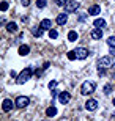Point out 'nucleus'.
I'll return each mask as SVG.
<instances>
[{"instance_id":"1","label":"nucleus","mask_w":115,"mask_h":121,"mask_svg":"<svg viewBox=\"0 0 115 121\" xmlns=\"http://www.w3.org/2000/svg\"><path fill=\"white\" fill-rule=\"evenodd\" d=\"M32 74H33V69H32L30 66H28V68H25V69H24V71H22V72H21V74L18 76V80H16V82H18L19 85H22V83H25V82L28 80L30 77H32Z\"/></svg>"},{"instance_id":"2","label":"nucleus","mask_w":115,"mask_h":121,"mask_svg":"<svg viewBox=\"0 0 115 121\" xmlns=\"http://www.w3.org/2000/svg\"><path fill=\"white\" fill-rule=\"evenodd\" d=\"M95 90H96V83H95V82H90V80L84 82L82 86H80V93L85 94V96H87V94H92Z\"/></svg>"},{"instance_id":"3","label":"nucleus","mask_w":115,"mask_h":121,"mask_svg":"<svg viewBox=\"0 0 115 121\" xmlns=\"http://www.w3.org/2000/svg\"><path fill=\"white\" fill-rule=\"evenodd\" d=\"M28 102H30V99L27 98V96H18L16 98V101H14V105L18 108H24L28 105Z\"/></svg>"},{"instance_id":"4","label":"nucleus","mask_w":115,"mask_h":121,"mask_svg":"<svg viewBox=\"0 0 115 121\" xmlns=\"http://www.w3.org/2000/svg\"><path fill=\"white\" fill-rule=\"evenodd\" d=\"M98 66L99 68H110L112 66V58L110 57H102V58H99L98 60Z\"/></svg>"},{"instance_id":"5","label":"nucleus","mask_w":115,"mask_h":121,"mask_svg":"<svg viewBox=\"0 0 115 121\" xmlns=\"http://www.w3.org/2000/svg\"><path fill=\"white\" fill-rule=\"evenodd\" d=\"M77 8H79V3H77L76 0H69V2L65 5V11H66V13H74Z\"/></svg>"},{"instance_id":"6","label":"nucleus","mask_w":115,"mask_h":121,"mask_svg":"<svg viewBox=\"0 0 115 121\" xmlns=\"http://www.w3.org/2000/svg\"><path fill=\"white\" fill-rule=\"evenodd\" d=\"M74 52H76L77 60H85L87 57H88V50L84 49V47H77V49H74Z\"/></svg>"},{"instance_id":"7","label":"nucleus","mask_w":115,"mask_h":121,"mask_svg":"<svg viewBox=\"0 0 115 121\" xmlns=\"http://www.w3.org/2000/svg\"><path fill=\"white\" fill-rule=\"evenodd\" d=\"M85 108H87L88 112H95L98 108V101L96 99H88V101L85 102Z\"/></svg>"},{"instance_id":"8","label":"nucleus","mask_w":115,"mask_h":121,"mask_svg":"<svg viewBox=\"0 0 115 121\" xmlns=\"http://www.w3.org/2000/svg\"><path fill=\"white\" fill-rule=\"evenodd\" d=\"M71 99V94L68 93V91H62V93L58 94V101H60V104H68Z\"/></svg>"},{"instance_id":"9","label":"nucleus","mask_w":115,"mask_h":121,"mask_svg":"<svg viewBox=\"0 0 115 121\" xmlns=\"http://www.w3.org/2000/svg\"><path fill=\"white\" fill-rule=\"evenodd\" d=\"M40 27L43 28V30H51V28H52V21H51V19H43L41 24H40Z\"/></svg>"},{"instance_id":"10","label":"nucleus","mask_w":115,"mask_h":121,"mask_svg":"<svg viewBox=\"0 0 115 121\" xmlns=\"http://www.w3.org/2000/svg\"><path fill=\"white\" fill-rule=\"evenodd\" d=\"M99 13H101V6H99V5H93V6H90V9H88L90 16H98Z\"/></svg>"},{"instance_id":"11","label":"nucleus","mask_w":115,"mask_h":121,"mask_svg":"<svg viewBox=\"0 0 115 121\" xmlns=\"http://www.w3.org/2000/svg\"><path fill=\"white\" fill-rule=\"evenodd\" d=\"M68 21V14L66 13H62V14H58L57 16V24L58 25H65Z\"/></svg>"},{"instance_id":"12","label":"nucleus","mask_w":115,"mask_h":121,"mask_svg":"<svg viewBox=\"0 0 115 121\" xmlns=\"http://www.w3.org/2000/svg\"><path fill=\"white\" fill-rule=\"evenodd\" d=\"M2 108H3V112H9V110L13 108V101H9V99H5V101H3V105H2Z\"/></svg>"},{"instance_id":"13","label":"nucleus","mask_w":115,"mask_h":121,"mask_svg":"<svg viewBox=\"0 0 115 121\" xmlns=\"http://www.w3.org/2000/svg\"><path fill=\"white\" fill-rule=\"evenodd\" d=\"M92 38L93 39H101L102 38V30L101 28H95V30H92Z\"/></svg>"},{"instance_id":"14","label":"nucleus","mask_w":115,"mask_h":121,"mask_svg":"<svg viewBox=\"0 0 115 121\" xmlns=\"http://www.w3.org/2000/svg\"><path fill=\"white\" fill-rule=\"evenodd\" d=\"M93 25H95V27L96 28H102V27H106V21H104V19H95V22H93Z\"/></svg>"},{"instance_id":"15","label":"nucleus","mask_w":115,"mask_h":121,"mask_svg":"<svg viewBox=\"0 0 115 121\" xmlns=\"http://www.w3.org/2000/svg\"><path fill=\"white\" fill-rule=\"evenodd\" d=\"M77 38H79V35H77V31H69L68 33V41H71V43H76L77 41Z\"/></svg>"},{"instance_id":"16","label":"nucleus","mask_w":115,"mask_h":121,"mask_svg":"<svg viewBox=\"0 0 115 121\" xmlns=\"http://www.w3.org/2000/svg\"><path fill=\"white\" fill-rule=\"evenodd\" d=\"M28 52H30V47H28V46H21V47H19V55H28Z\"/></svg>"},{"instance_id":"17","label":"nucleus","mask_w":115,"mask_h":121,"mask_svg":"<svg viewBox=\"0 0 115 121\" xmlns=\"http://www.w3.org/2000/svg\"><path fill=\"white\" fill-rule=\"evenodd\" d=\"M46 115H47V117H55V115H57V108L54 107V105L47 107V110H46Z\"/></svg>"},{"instance_id":"18","label":"nucleus","mask_w":115,"mask_h":121,"mask_svg":"<svg viewBox=\"0 0 115 121\" xmlns=\"http://www.w3.org/2000/svg\"><path fill=\"white\" fill-rule=\"evenodd\" d=\"M6 30H8L9 33H14V31H18V25H16V22H9L8 25H6Z\"/></svg>"},{"instance_id":"19","label":"nucleus","mask_w":115,"mask_h":121,"mask_svg":"<svg viewBox=\"0 0 115 121\" xmlns=\"http://www.w3.org/2000/svg\"><path fill=\"white\" fill-rule=\"evenodd\" d=\"M32 31H33V35L38 36V38H41V36H43V28H41V27H35Z\"/></svg>"},{"instance_id":"20","label":"nucleus","mask_w":115,"mask_h":121,"mask_svg":"<svg viewBox=\"0 0 115 121\" xmlns=\"http://www.w3.org/2000/svg\"><path fill=\"white\" fill-rule=\"evenodd\" d=\"M57 36H58V31H57V30H54V28H51V30H49V38L55 39Z\"/></svg>"},{"instance_id":"21","label":"nucleus","mask_w":115,"mask_h":121,"mask_svg":"<svg viewBox=\"0 0 115 121\" xmlns=\"http://www.w3.org/2000/svg\"><path fill=\"white\" fill-rule=\"evenodd\" d=\"M46 3H47L46 0H36V6H38V8H44Z\"/></svg>"},{"instance_id":"22","label":"nucleus","mask_w":115,"mask_h":121,"mask_svg":"<svg viewBox=\"0 0 115 121\" xmlns=\"http://www.w3.org/2000/svg\"><path fill=\"white\" fill-rule=\"evenodd\" d=\"M107 44H109V47H115V36H110L107 39Z\"/></svg>"},{"instance_id":"23","label":"nucleus","mask_w":115,"mask_h":121,"mask_svg":"<svg viewBox=\"0 0 115 121\" xmlns=\"http://www.w3.org/2000/svg\"><path fill=\"white\" fill-rule=\"evenodd\" d=\"M77 57H76V52L74 50H71V52H68V60H76Z\"/></svg>"},{"instance_id":"24","label":"nucleus","mask_w":115,"mask_h":121,"mask_svg":"<svg viewBox=\"0 0 115 121\" xmlns=\"http://www.w3.org/2000/svg\"><path fill=\"white\" fill-rule=\"evenodd\" d=\"M55 86H57V80H51L49 82V90H55Z\"/></svg>"},{"instance_id":"25","label":"nucleus","mask_w":115,"mask_h":121,"mask_svg":"<svg viewBox=\"0 0 115 121\" xmlns=\"http://www.w3.org/2000/svg\"><path fill=\"white\" fill-rule=\"evenodd\" d=\"M68 2H69V0H55V3H57L58 6H65Z\"/></svg>"},{"instance_id":"26","label":"nucleus","mask_w":115,"mask_h":121,"mask_svg":"<svg viewBox=\"0 0 115 121\" xmlns=\"http://www.w3.org/2000/svg\"><path fill=\"white\" fill-rule=\"evenodd\" d=\"M110 91H112V85L107 83V85L104 86V94H110Z\"/></svg>"},{"instance_id":"27","label":"nucleus","mask_w":115,"mask_h":121,"mask_svg":"<svg viewBox=\"0 0 115 121\" xmlns=\"http://www.w3.org/2000/svg\"><path fill=\"white\" fill-rule=\"evenodd\" d=\"M98 74H99V77L106 76V71H104V68H98Z\"/></svg>"},{"instance_id":"28","label":"nucleus","mask_w":115,"mask_h":121,"mask_svg":"<svg viewBox=\"0 0 115 121\" xmlns=\"http://www.w3.org/2000/svg\"><path fill=\"white\" fill-rule=\"evenodd\" d=\"M8 9V2H2V11H6Z\"/></svg>"},{"instance_id":"29","label":"nucleus","mask_w":115,"mask_h":121,"mask_svg":"<svg viewBox=\"0 0 115 121\" xmlns=\"http://www.w3.org/2000/svg\"><path fill=\"white\" fill-rule=\"evenodd\" d=\"M21 3H22L24 6H28V5H30V0H22V2H21Z\"/></svg>"},{"instance_id":"30","label":"nucleus","mask_w":115,"mask_h":121,"mask_svg":"<svg viewBox=\"0 0 115 121\" xmlns=\"http://www.w3.org/2000/svg\"><path fill=\"white\" fill-rule=\"evenodd\" d=\"M85 16H87V14H80V16H79V21H80V22H84V21H85Z\"/></svg>"},{"instance_id":"31","label":"nucleus","mask_w":115,"mask_h":121,"mask_svg":"<svg viewBox=\"0 0 115 121\" xmlns=\"http://www.w3.org/2000/svg\"><path fill=\"white\" fill-rule=\"evenodd\" d=\"M109 54H110V55H114V57H115V47H110V52H109Z\"/></svg>"},{"instance_id":"32","label":"nucleus","mask_w":115,"mask_h":121,"mask_svg":"<svg viewBox=\"0 0 115 121\" xmlns=\"http://www.w3.org/2000/svg\"><path fill=\"white\" fill-rule=\"evenodd\" d=\"M112 104H114V105H115V98H114V101H112Z\"/></svg>"}]
</instances>
